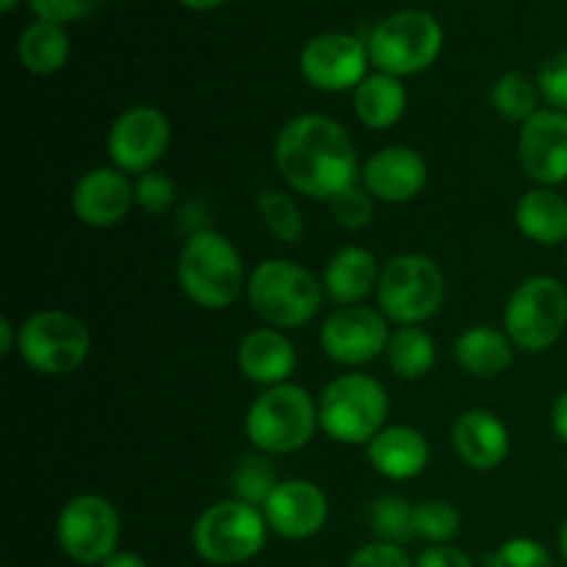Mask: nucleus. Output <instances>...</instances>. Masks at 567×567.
<instances>
[{
  "mask_svg": "<svg viewBox=\"0 0 567 567\" xmlns=\"http://www.w3.org/2000/svg\"><path fill=\"white\" fill-rule=\"evenodd\" d=\"M275 161L280 175L299 194L332 199L358 175V150L343 125L324 114H302L277 136Z\"/></svg>",
  "mask_w": 567,
  "mask_h": 567,
  "instance_id": "obj_1",
  "label": "nucleus"
},
{
  "mask_svg": "<svg viewBox=\"0 0 567 567\" xmlns=\"http://www.w3.org/2000/svg\"><path fill=\"white\" fill-rule=\"evenodd\" d=\"M177 280L186 297L199 308H230L244 291L241 255L221 233L199 230L183 247Z\"/></svg>",
  "mask_w": 567,
  "mask_h": 567,
  "instance_id": "obj_2",
  "label": "nucleus"
},
{
  "mask_svg": "<svg viewBox=\"0 0 567 567\" xmlns=\"http://www.w3.org/2000/svg\"><path fill=\"white\" fill-rule=\"evenodd\" d=\"M388 393L374 377L343 374L321 391L319 424L332 441L358 446L371 443L388 419Z\"/></svg>",
  "mask_w": 567,
  "mask_h": 567,
  "instance_id": "obj_3",
  "label": "nucleus"
},
{
  "mask_svg": "<svg viewBox=\"0 0 567 567\" xmlns=\"http://www.w3.org/2000/svg\"><path fill=\"white\" fill-rule=\"evenodd\" d=\"M249 305L271 327L293 330L319 313L324 302L319 280L291 260H266L247 282Z\"/></svg>",
  "mask_w": 567,
  "mask_h": 567,
  "instance_id": "obj_4",
  "label": "nucleus"
},
{
  "mask_svg": "<svg viewBox=\"0 0 567 567\" xmlns=\"http://www.w3.org/2000/svg\"><path fill=\"white\" fill-rule=\"evenodd\" d=\"M319 424V408L299 385L269 388L247 413V435L266 454H291L308 446Z\"/></svg>",
  "mask_w": 567,
  "mask_h": 567,
  "instance_id": "obj_5",
  "label": "nucleus"
},
{
  "mask_svg": "<svg viewBox=\"0 0 567 567\" xmlns=\"http://www.w3.org/2000/svg\"><path fill=\"white\" fill-rule=\"evenodd\" d=\"M266 526V515L252 504L216 502L194 524V551L210 565L249 563L264 551Z\"/></svg>",
  "mask_w": 567,
  "mask_h": 567,
  "instance_id": "obj_6",
  "label": "nucleus"
},
{
  "mask_svg": "<svg viewBox=\"0 0 567 567\" xmlns=\"http://www.w3.org/2000/svg\"><path fill=\"white\" fill-rule=\"evenodd\" d=\"M377 299L388 319L399 324H421L443 308L446 280L426 255H396L382 269Z\"/></svg>",
  "mask_w": 567,
  "mask_h": 567,
  "instance_id": "obj_7",
  "label": "nucleus"
},
{
  "mask_svg": "<svg viewBox=\"0 0 567 567\" xmlns=\"http://www.w3.org/2000/svg\"><path fill=\"white\" fill-rule=\"evenodd\" d=\"M567 327V291L557 277L537 275L520 282L504 310V330L524 352H546Z\"/></svg>",
  "mask_w": 567,
  "mask_h": 567,
  "instance_id": "obj_8",
  "label": "nucleus"
},
{
  "mask_svg": "<svg viewBox=\"0 0 567 567\" xmlns=\"http://www.w3.org/2000/svg\"><path fill=\"white\" fill-rule=\"evenodd\" d=\"M443 28L426 11H396L374 28L369 59L393 78L415 75L441 55Z\"/></svg>",
  "mask_w": 567,
  "mask_h": 567,
  "instance_id": "obj_9",
  "label": "nucleus"
},
{
  "mask_svg": "<svg viewBox=\"0 0 567 567\" xmlns=\"http://www.w3.org/2000/svg\"><path fill=\"white\" fill-rule=\"evenodd\" d=\"M20 354L39 374H72L89 358V330L81 319L64 310L33 313L17 332Z\"/></svg>",
  "mask_w": 567,
  "mask_h": 567,
  "instance_id": "obj_10",
  "label": "nucleus"
},
{
  "mask_svg": "<svg viewBox=\"0 0 567 567\" xmlns=\"http://www.w3.org/2000/svg\"><path fill=\"white\" fill-rule=\"evenodd\" d=\"M61 551L81 565H103L116 554L120 515L103 496H78L61 509L55 524Z\"/></svg>",
  "mask_w": 567,
  "mask_h": 567,
  "instance_id": "obj_11",
  "label": "nucleus"
},
{
  "mask_svg": "<svg viewBox=\"0 0 567 567\" xmlns=\"http://www.w3.org/2000/svg\"><path fill=\"white\" fill-rule=\"evenodd\" d=\"M369 48L349 33H321L310 39L299 59L305 81L321 92H347L365 81Z\"/></svg>",
  "mask_w": 567,
  "mask_h": 567,
  "instance_id": "obj_12",
  "label": "nucleus"
},
{
  "mask_svg": "<svg viewBox=\"0 0 567 567\" xmlns=\"http://www.w3.org/2000/svg\"><path fill=\"white\" fill-rule=\"evenodd\" d=\"M109 158L120 172H150L169 147V122L153 105L127 109L109 131Z\"/></svg>",
  "mask_w": 567,
  "mask_h": 567,
  "instance_id": "obj_13",
  "label": "nucleus"
},
{
  "mask_svg": "<svg viewBox=\"0 0 567 567\" xmlns=\"http://www.w3.org/2000/svg\"><path fill=\"white\" fill-rule=\"evenodd\" d=\"M391 332L374 308H341L321 327L327 358L341 365H363L388 352Z\"/></svg>",
  "mask_w": 567,
  "mask_h": 567,
  "instance_id": "obj_14",
  "label": "nucleus"
},
{
  "mask_svg": "<svg viewBox=\"0 0 567 567\" xmlns=\"http://www.w3.org/2000/svg\"><path fill=\"white\" fill-rule=\"evenodd\" d=\"M520 166L540 186L567 181V111L543 109L524 122L518 142Z\"/></svg>",
  "mask_w": 567,
  "mask_h": 567,
  "instance_id": "obj_15",
  "label": "nucleus"
},
{
  "mask_svg": "<svg viewBox=\"0 0 567 567\" xmlns=\"http://www.w3.org/2000/svg\"><path fill=\"white\" fill-rule=\"evenodd\" d=\"M327 496L308 480H288L271 491L264 504V515L269 529L286 540H305L327 524Z\"/></svg>",
  "mask_w": 567,
  "mask_h": 567,
  "instance_id": "obj_16",
  "label": "nucleus"
},
{
  "mask_svg": "<svg viewBox=\"0 0 567 567\" xmlns=\"http://www.w3.org/2000/svg\"><path fill=\"white\" fill-rule=\"evenodd\" d=\"M363 183L380 203H410L426 186V161L410 147H385L363 166Z\"/></svg>",
  "mask_w": 567,
  "mask_h": 567,
  "instance_id": "obj_17",
  "label": "nucleus"
},
{
  "mask_svg": "<svg viewBox=\"0 0 567 567\" xmlns=\"http://www.w3.org/2000/svg\"><path fill=\"white\" fill-rule=\"evenodd\" d=\"M136 192L131 181L120 169H94L78 181L72 194V208L75 216L89 227H111L122 221L131 210Z\"/></svg>",
  "mask_w": 567,
  "mask_h": 567,
  "instance_id": "obj_18",
  "label": "nucleus"
},
{
  "mask_svg": "<svg viewBox=\"0 0 567 567\" xmlns=\"http://www.w3.org/2000/svg\"><path fill=\"white\" fill-rule=\"evenodd\" d=\"M452 441L457 457L476 471L498 468L509 454L507 426L487 410H471V413L460 415Z\"/></svg>",
  "mask_w": 567,
  "mask_h": 567,
  "instance_id": "obj_19",
  "label": "nucleus"
},
{
  "mask_svg": "<svg viewBox=\"0 0 567 567\" xmlns=\"http://www.w3.org/2000/svg\"><path fill=\"white\" fill-rule=\"evenodd\" d=\"M369 460L377 474L388 480H413L430 463L426 437L413 426H388L369 443Z\"/></svg>",
  "mask_w": 567,
  "mask_h": 567,
  "instance_id": "obj_20",
  "label": "nucleus"
},
{
  "mask_svg": "<svg viewBox=\"0 0 567 567\" xmlns=\"http://www.w3.org/2000/svg\"><path fill=\"white\" fill-rule=\"evenodd\" d=\"M293 365L297 352L280 330H252L238 347V369L258 385H282Z\"/></svg>",
  "mask_w": 567,
  "mask_h": 567,
  "instance_id": "obj_21",
  "label": "nucleus"
},
{
  "mask_svg": "<svg viewBox=\"0 0 567 567\" xmlns=\"http://www.w3.org/2000/svg\"><path fill=\"white\" fill-rule=\"evenodd\" d=\"M382 271L377 269V258L363 247H343L327 264L324 291L332 302L354 305L380 282Z\"/></svg>",
  "mask_w": 567,
  "mask_h": 567,
  "instance_id": "obj_22",
  "label": "nucleus"
},
{
  "mask_svg": "<svg viewBox=\"0 0 567 567\" xmlns=\"http://www.w3.org/2000/svg\"><path fill=\"white\" fill-rule=\"evenodd\" d=\"M515 219H518L520 233L532 241L546 244V247L567 241V199L554 188L526 192L515 208Z\"/></svg>",
  "mask_w": 567,
  "mask_h": 567,
  "instance_id": "obj_23",
  "label": "nucleus"
},
{
  "mask_svg": "<svg viewBox=\"0 0 567 567\" xmlns=\"http://www.w3.org/2000/svg\"><path fill=\"white\" fill-rule=\"evenodd\" d=\"M404 109H408V92H404L402 81L388 72L371 75L354 89V111L358 120L371 131H385V127L396 125L402 120Z\"/></svg>",
  "mask_w": 567,
  "mask_h": 567,
  "instance_id": "obj_24",
  "label": "nucleus"
},
{
  "mask_svg": "<svg viewBox=\"0 0 567 567\" xmlns=\"http://www.w3.org/2000/svg\"><path fill=\"white\" fill-rule=\"evenodd\" d=\"M457 363L474 377H498L513 365V343L509 336L493 327H471L457 338Z\"/></svg>",
  "mask_w": 567,
  "mask_h": 567,
  "instance_id": "obj_25",
  "label": "nucleus"
},
{
  "mask_svg": "<svg viewBox=\"0 0 567 567\" xmlns=\"http://www.w3.org/2000/svg\"><path fill=\"white\" fill-rule=\"evenodd\" d=\"M17 55L25 70L37 72V75H53L70 59V37L59 22L37 20L22 31L20 42H17Z\"/></svg>",
  "mask_w": 567,
  "mask_h": 567,
  "instance_id": "obj_26",
  "label": "nucleus"
},
{
  "mask_svg": "<svg viewBox=\"0 0 567 567\" xmlns=\"http://www.w3.org/2000/svg\"><path fill=\"white\" fill-rule=\"evenodd\" d=\"M388 365L402 380H421L435 365V341L419 324L399 327L388 343Z\"/></svg>",
  "mask_w": 567,
  "mask_h": 567,
  "instance_id": "obj_27",
  "label": "nucleus"
},
{
  "mask_svg": "<svg viewBox=\"0 0 567 567\" xmlns=\"http://www.w3.org/2000/svg\"><path fill=\"white\" fill-rule=\"evenodd\" d=\"M371 529L380 543L402 546L415 537V507L408 498L385 496L371 507Z\"/></svg>",
  "mask_w": 567,
  "mask_h": 567,
  "instance_id": "obj_28",
  "label": "nucleus"
},
{
  "mask_svg": "<svg viewBox=\"0 0 567 567\" xmlns=\"http://www.w3.org/2000/svg\"><path fill=\"white\" fill-rule=\"evenodd\" d=\"M491 100L498 114L509 122H526L537 114V92L529 78L520 72H507L498 78Z\"/></svg>",
  "mask_w": 567,
  "mask_h": 567,
  "instance_id": "obj_29",
  "label": "nucleus"
},
{
  "mask_svg": "<svg viewBox=\"0 0 567 567\" xmlns=\"http://www.w3.org/2000/svg\"><path fill=\"white\" fill-rule=\"evenodd\" d=\"M277 485L280 482L275 480V468L266 457H244L230 480L233 496L244 504H252V507H264Z\"/></svg>",
  "mask_w": 567,
  "mask_h": 567,
  "instance_id": "obj_30",
  "label": "nucleus"
},
{
  "mask_svg": "<svg viewBox=\"0 0 567 567\" xmlns=\"http://www.w3.org/2000/svg\"><path fill=\"white\" fill-rule=\"evenodd\" d=\"M460 532V513L446 498H430L415 507V535L432 546H446Z\"/></svg>",
  "mask_w": 567,
  "mask_h": 567,
  "instance_id": "obj_31",
  "label": "nucleus"
},
{
  "mask_svg": "<svg viewBox=\"0 0 567 567\" xmlns=\"http://www.w3.org/2000/svg\"><path fill=\"white\" fill-rule=\"evenodd\" d=\"M260 216H264L266 227L275 233L280 241L297 244L302 238V214H299L297 203L282 192H264L258 197Z\"/></svg>",
  "mask_w": 567,
  "mask_h": 567,
  "instance_id": "obj_32",
  "label": "nucleus"
},
{
  "mask_svg": "<svg viewBox=\"0 0 567 567\" xmlns=\"http://www.w3.org/2000/svg\"><path fill=\"white\" fill-rule=\"evenodd\" d=\"M491 567H554L546 546L529 537H513L493 554Z\"/></svg>",
  "mask_w": 567,
  "mask_h": 567,
  "instance_id": "obj_33",
  "label": "nucleus"
},
{
  "mask_svg": "<svg viewBox=\"0 0 567 567\" xmlns=\"http://www.w3.org/2000/svg\"><path fill=\"white\" fill-rule=\"evenodd\" d=\"M330 203H332V214H336L338 225L347 227V230H360V227L369 225L371 214H374L371 194L360 186H349L347 192L332 197Z\"/></svg>",
  "mask_w": 567,
  "mask_h": 567,
  "instance_id": "obj_34",
  "label": "nucleus"
},
{
  "mask_svg": "<svg viewBox=\"0 0 567 567\" xmlns=\"http://www.w3.org/2000/svg\"><path fill=\"white\" fill-rule=\"evenodd\" d=\"M537 89L546 103L557 111H567V50L551 55L537 72Z\"/></svg>",
  "mask_w": 567,
  "mask_h": 567,
  "instance_id": "obj_35",
  "label": "nucleus"
},
{
  "mask_svg": "<svg viewBox=\"0 0 567 567\" xmlns=\"http://www.w3.org/2000/svg\"><path fill=\"white\" fill-rule=\"evenodd\" d=\"M133 192H136V203L150 214H164L175 203V183L161 172H144Z\"/></svg>",
  "mask_w": 567,
  "mask_h": 567,
  "instance_id": "obj_36",
  "label": "nucleus"
},
{
  "mask_svg": "<svg viewBox=\"0 0 567 567\" xmlns=\"http://www.w3.org/2000/svg\"><path fill=\"white\" fill-rule=\"evenodd\" d=\"M33 14L48 22H72L83 20L103 6V0H28Z\"/></svg>",
  "mask_w": 567,
  "mask_h": 567,
  "instance_id": "obj_37",
  "label": "nucleus"
},
{
  "mask_svg": "<svg viewBox=\"0 0 567 567\" xmlns=\"http://www.w3.org/2000/svg\"><path fill=\"white\" fill-rule=\"evenodd\" d=\"M347 567H415L410 563L408 554L399 546L391 543H369L360 551H354V557L349 559Z\"/></svg>",
  "mask_w": 567,
  "mask_h": 567,
  "instance_id": "obj_38",
  "label": "nucleus"
},
{
  "mask_svg": "<svg viewBox=\"0 0 567 567\" xmlns=\"http://www.w3.org/2000/svg\"><path fill=\"white\" fill-rule=\"evenodd\" d=\"M415 567H474V563L460 548L430 546L415 559Z\"/></svg>",
  "mask_w": 567,
  "mask_h": 567,
  "instance_id": "obj_39",
  "label": "nucleus"
},
{
  "mask_svg": "<svg viewBox=\"0 0 567 567\" xmlns=\"http://www.w3.org/2000/svg\"><path fill=\"white\" fill-rule=\"evenodd\" d=\"M551 424H554V432H557L559 441L567 443V391L557 399V404H554Z\"/></svg>",
  "mask_w": 567,
  "mask_h": 567,
  "instance_id": "obj_40",
  "label": "nucleus"
},
{
  "mask_svg": "<svg viewBox=\"0 0 567 567\" xmlns=\"http://www.w3.org/2000/svg\"><path fill=\"white\" fill-rule=\"evenodd\" d=\"M103 567H147L138 554H114L111 559H105Z\"/></svg>",
  "mask_w": 567,
  "mask_h": 567,
  "instance_id": "obj_41",
  "label": "nucleus"
},
{
  "mask_svg": "<svg viewBox=\"0 0 567 567\" xmlns=\"http://www.w3.org/2000/svg\"><path fill=\"white\" fill-rule=\"evenodd\" d=\"M11 341H14V327L9 319H3L0 321V354L11 352Z\"/></svg>",
  "mask_w": 567,
  "mask_h": 567,
  "instance_id": "obj_42",
  "label": "nucleus"
},
{
  "mask_svg": "<svg viewBox=\"0 0 567 567\" xmlns=\"http://www.w3.org/2000/svg\"><path fill=\"white\" fill-rule=\"evenodd\" d=\"M181 3L188 6V9L205 11V9H216V6L225 3V0H181Z\"/></svg>",
  "mask_w": 567,
  "mask_h": 567,
  "instance_id": "obj_43",
  "label": "nucleus"
},
{
  "mask_svg": "<svg viewBox=\"0 0 567 567\" xmlns=\"http://www.w3.org/2000/svg\"><path fill=\"white\" fill-rule=\"evenodd\" d=\"M559 548H563V557L567 563V520L563 524V532H559Z\"/></svg>",
  "mask_w": 567,
  "mask_h": 567,
  "instance_id": "obj_44",
  "label": "nucleus"
},
{
  "mask_svg": "<svg viewBox=\"0 0 567 567\" xmlns=\"http://www.w3.org/2000/svg\"><path fill=\"white\" fill-rule=\"evenodd\" d=\"M14 3H17V0H3L0 6H3V11H11V9H14Z\"/></svg>",
  "mask_w": 567,
  "mask_h": 567,
  "instance_id": "obj_45",
  "label": "nucleus"
},
{
  "mask_svg": "<svg viewBox=\"0 0 567 567\" xmlns=\"http://www.w3.org/2000/svg\"><path fill=\"white\" fill-rule=\"evenodd\" d=\"M565 260H567V252H565Z\"/></svg>",
  "mask_w": 567,
  "mask_h": 567,
  "instance_id": "obj_46",
  "label": "nucleus"
}]
</instances>
